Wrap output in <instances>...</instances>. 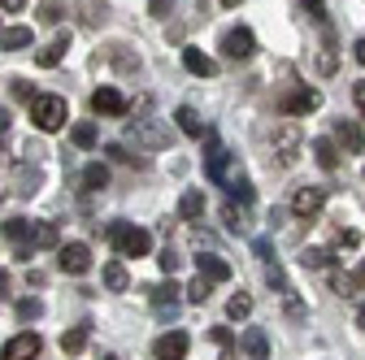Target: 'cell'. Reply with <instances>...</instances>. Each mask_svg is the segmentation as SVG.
I'll use <instances>...</instances> for the list:
<instances>
[{
  "mask_svg": "<svg viewBox=\"0 0 365 360\" xmlns=\"http://www.w3.org/2000/svg\"><path fill=\"white\" fill-rule=\"evenodd\" d=\"M205 174L213 178V183L217 187H231V183H240V169H235V157L231 152H226L222 144H217V130H209L205 134Z\"/></svg>",
  "mask_w": 365,
  "mask_h": 360,
  "instance_id": "obj_1",
  "label": "cell"
},
{
  "mask_svg": "<svg viewBox=\"0 0 365 360\" xmlns=\"http://www.w3.org/2000/svg\"><path fill=\"white\" fill-rule=\"evenodd\" d=\"M105 239H109L122 256H135V260L153 252V235L140 231V226H126V221H109V226H105Z\"/></svg>",
  "mask_w": 365,
  "mask_h": 360,
  "instance_id": "obj_2",
  "label": "cell"
},
{
  "mask_svg": "<svg viewBox=\"0 0 365 360\" xmlns=\"http://www.w3.org/2000/svg\"><path fill=\"white\" fill-rule=\"evenodd\" d=\"M66 117H70L66 96H35V100H31V122H35L43 134L61 130V126H66Z\"/></svg>",
  "mask_w": 365,
  "mask_h": 360,
  "instance_id": "obj_3",
  "label": "cell"
},
{
  "mask_svg": "<svg viewBox=\"0 0 365 360\" xmlns=\"http://www.w3.org/2000/svg\"><path fill=\"white\" fill-rule=\"evenodd\" d=\"M130 139L144 144V148H153V152H161V148H170V130L161 122H153V117H135L130 122Z\"/></svg>",
  "mask_w": 365,
  "mask_h": 360,
  "instance_id": "obj_4",
  "label": "cell"
},
{
  "mask_svg": "<svg viewBox=\"0 0 365 360\" xmlns=\"http://www.w3.org/2000/svg\"><path fill=\"white\" fill-rule=\"evenodd\" d=\"M222 53L231 57V61H248L252 53H257V35L248 31V26H231L222 35Z\"/></svg>",
  "mask_w": 365,
  "mask_h": 360,
  "instance_id": "obj_5",
  "label": "cell"
},
{
  "mask_svg": "<svg viewBox=\"0 0 365 360\" xmlns=\"http://www.w3.org/2000/svg\"><path fill=\"white\" fill-rule=\"evenodd\" d=\"M39 351H43V339L35 330H22V334H14L5 347H0V360H35Z\"/></svg>",
  "mask_w": 365,
  "mask_h": 360,
  "instance_id": "obj_6",
  "label": "cell"
},
{
  "mask_svg": "<svg viewBox=\"0 0 365 360\" xmlns=\"http://www.w3.org/2000/svg\"><path fill=\"white\" fill-rule=\"evenodd\" d=\"M322 208H327V187H296V196H292V213L296 217L313 221Z\"/></svg>",
  "mask_w": 365,
  "mask_h": 360,
  "instance_id": "obj_7",
  "label": "cell"
},
{
  "mask_svg": "<svg viewBox=\"0 0 365 360\" xmlns=\"http://www.w3.org/2000/svg\"><path fill=\"white\" fill-rule=\"evenodd\" d=\"M57 265H61V274L83 278L87 269H91V252H87V243H61V248H57Z\"/></svg>",
  "mask_w": 365,
  "mask_h": 360,
  "instance_id": "obj_8",
  "label": "cell"
},
{
  "mask_svg": "<svg viewBox=\"0 0 365 360\" xmlns=\"http://www.w3.org/2000/svg\"><path fill=\"white\" fill-rule=\"evenodd\" d=\"M130 105H126V96L118 92V87H96L91 92V113L96 117H122Z\"/></svg>",
  "mask_w": 365,
  "mask_h": 360,
  "instance_id": "obj_9",
  "label": "cell"
},
{
  "mask_svg": "<svg viewBox=\"0 0 365 360\" xmlns=\"http://www.w3.org/2000/svg\"><path fill=\"white\" fill-rule=\"evenodd\" d=\"M274 157H279V165H296L300 161V130L296 126L274 130Z\"/></svg>",
  "mask_w": 365,
  "mask_h": 360,
  "instance_id": "obj_10",
  "label": "cell"
},
{
  "mask_svg": "<svg viewBox=\"0 0 365 360\" xmlns=\"http://www.w3.org/2000/svg\"><path fill=\"white\" fill-rule=\"evenodd\" d=\"M317 105H322V92H317V87H296V92H287L279 100L283 113H313Z\"/></svg>",
  "mask_w": 365,
  "mask_h": 360,
  "instance_id": "obj_11",
  "label": "cell"
},
{
  "mask_svg": "<svg viewBox=\"0 0 365 360\" xmlns=\"http://www.w3.org/2000/svg\"><path fill=\"white\" fill-rule=\"evenodd\" d=\"M187 347H192L187 334H182V330H170V334H161V339L153 343V356H157V360H182V356H187Z\"/></svg>",
  "mask_w": 365,
  "mask_h": 360,
  "instance_id": "obj_12",
  "label": "cell"
},
{
  "mask_svg": "<svg viewBox=\"0 0 365 360\" xmlns=\"http://www.w3.org/2000/svg\"><path fill=\"white\" fill-rule=\"evenodd\" d=\"M178 291H182V287L170 278V282H161V287H148V300H153V308H157V312H170V317H174L178 304L187 300V295H178Z\"/></svg>",
  "mask_w": 365,
  "mask_h": 360,
  "instance_id": "obj_13",
  "label": "cell"
},
{
  "mask_svg": "<svg viewBox=\"0 0 365 360\" xmlns=\"http://www.w3.org/2000/svg\"><path fill=\"white\" fill-rule=\"evenodd\" d=\"M48 248H61L57 221H31V252H48Z\"/></svg>",
  "mask_w": 365,
  "mask_h": 360,
  "instance_id": "obj_14",
  "label": "cell"
},
{
  "mask_svg": "<svg viewBox=\"0 0 365 360\" xmlns=\"http://www.w3.org/2000/svg\"><path fill=\"white\" fill-rule=\"evenodd\" d=\"M174 122H178V130L182 134H192V139H205V134H209V126H205V117L192 109V105H182L178 113H174Z\"/></svg>",
  "mask_w": 365,
  "mask_h": 360,
  "instance_id": "obj_15",
  "label": "cell"
},
{
  "mask_svg": "<svg viewBox=\"0 0 365 360\" xmlns=\"http://www.w3.org/2000/svg\"><path fill=\"white\" fill-rule=\"evenodd\" d=\"M182 65H187L196 78H217V61H213V57H205L200 48H182Z\"/></svg>",
  "mask_w": 365,
  "mask_h": 360,
  "instance_id": "obj_16",
  "label": "cell"
},
{
  "mask_svg": "<svg viewBox=\"0 0 365 360\" xmlns=\"http://www.w3.org/2000/svg\"><path fill=\"white\" fill-rule=\"evenodd\" d=\"M0 48H5V53H22V48H35V39H31V26H5V31H0Z\"/></svg>",
  "mask_w": 365,
  "mask_h": 360,
  "instance_id": "obj_17",
  "label": "cell"
},
{
  "mask_svg": "<svg viewBox=\"0 0 365 360\" xmlns=\"http://www.w3.org/2000/svg\"><path fill=\"white\" fill-rule=\"evenodd\" d=\"M244 356L248 360H269V339H265L261 326H248L244 330Z\"/></svg>",
  "mask_w": 365,
  "mask_h": 360,
  "instance_id": "obj_18",
  "label": "cell"
},
{
  "mask_svg": "<svg viewBox=\"0 0 365 360\" xmlns=\"http://www.w3.org/2000/svg\"><path fill=\"white\" fill-rule=\"evenodd\" d=\"M196 274H205L209 282H226V278H231V265L209 252V256H196Z\"/></svg>",
  "mask_w": 365,
  "mask_h": 360,
  "instance_id": "obj_19",
  "label": "cell"
},
{
  "mask_svg": "<svg viewBox=\"0 0 365 360\" xmlns=\"http://www.w3.org/2000/svg\"><path fill=\"white\" fill-rule=\"evenodd\" d=\"M335 139H339L348 152H361V148H365V134H361V126H356V122H348V117H339V122H335Z\"/></svg>",
  "mask_w": 365,
  "mask_h": 360,
  "instance_id": "obj_20",
  "label": "cell"
},
{
  "mask_svg": "<svg viewBox=\"0 0 365 360\" xmlns=\"http://www.w3.org/2000/svg\"><path fill=\"white\" fill-rule=\"evenodd\" d=\"M66 48H70V35H57L53 43H43V48L35 53V61H39L43 70H53V65H57V61L66 57Z\"/></svg>",
  "mask_w": 365,
  "mask_h": 360,
  "instance_id": "obj_21",
  "label": "cell"
},
{
  "mask_svg": "<svg viewBox=\"0 0 365 360\" xmlns=\"http://www.w3.org/2000/svg\"><path fill=\"white\" fill-rule=\"evenodd\" d=\"M78 18H83V26H105V18H109V5L105 0H78Z\"/></svg>",
  "mask_w": 365,
  "mask_h": 360,
  "instance_id": "obj_22",
  "label": "cell"
},
{
  "mask_svg": "<svg viewBox=\"0 0 365 360\" xmlns=\"http://www.w3.org/2000/svg\"><path fill=\"white\" fill-rule=\"evenodd\" d=\"M309 148H313V161L322 165V169H339V148H335V139H313Z\"/></svg>",
  "mask_w": 365,
  "mask_h": 360,
  "instance_id": "obj_23",
  "label": "cell"
},
{
  "mask_svg": "<svg viewBox=\"0 0 365 360\" xmlns=\"http://www.w3.org/2000/svg\"><path fill=\"white\" fill-rule=\"evenodd\" d=\"M78 183H83V191H105V187H109V169L96 161V165H87V169L78 174Z\"/></svg>",
  "mask_w": 365,
  "mask_h": 360,
  "instance_id": "obj_24",
  "label": "cell"
},
{
  "mask_svg": "<svg viewBox=\"0 0 365 360\" xmlns=\"http://www.w3.org/2000/svg\"><path fill=\"white\" fill-rule=\"evenodd\" d=\"M205 213V191H182V200H178V217L182 221H196Z\"/></svg>",
  "mask_w": 365,
  "mask_h": 360,
  "instance_id": "obj_25",
  "label": "cell"
},
{
  "mask_svg": "<svg viewBox=\"0 0 365 360\" xmlns=\"http://www.w3.org/2000/svg\"><path fill=\"white\" fill-rule=\"evenodd\" d=\"M222 221H226V231L248 235V213H244V208H235V200H231V204H222Z\"/></svg>",
  "mask_w": 365,
  "mask_h": 360,
  "instance_id": "obj_26",
  "label": "cell"
},
{
  "mask_svg": "<svg viewBox=\"0 0 365 360\" xmlns=\"http://www.w3.org/2000/svg\"><path fill=\"white\" fill-rule=\"evenodd\" d=\"M105 287H109V291H126V287H130V274H126L122 260H109V265H105Z\"/></svg>",
  "mask_w": 365,
  "mask_h": 360,
  "instance_id": "obj_27",
  "label": "cell"
},
{
  "mask_svg": "<svg viewBox=\"0 0 365 360\" xmlns=\"http://www.w3.org/2000/svg\"><path fill=\"white\" fill-rule=\"evenodd\" d=\"M182 295H187V304H205V300L213 295V282H209L205 274H196V278H192L187 287H182Z\"/></svg>",
  "mask_w": 365,
  "mask_h": 360,
  "instance_id": "obj_28",
  "label": "cell"
},
{
  "mask_svg": "<svg viewBox=\"0 0 365 360\" xmlns=\"http://www.w3.org/2000/svg\"><path fill=\"white\" fill-rule=\"evenodd\" d=\"M87 334H91L87 326H74V330H66V334H61V351H66V356H78V351L87 347Z\"/></svg>",
  "mask_w": 365,
  "mask_h": 360,
  "instance_id": "obj_29",
  "label": "cell"
},
{
  "mask_svg": "<svg viewBox=\"0 0 365 360\" xmlns=\"http://www.w3.org/2000/svg\"><path fill=\"white\" fill-rule=\"evenodd\" d=\"M248 312H252V295H248V291H240V295L226 300V317H231V322H244Z\"/></svg>",
  "mask_w": 365,
  "mask_h": 360,
  "instance_id": "obj_30",
  "label": "cell"
},
{
  "mask_svg": "<svg viewBox=\"0 0 365 360\" xmlns=\"http://www.w3.org/2000/svg\"><path fill=\"white\" fill-rule=\"evenodd\" d=\"M66 18V0H39V22L43 26H57Z\"/></svg>",
  "mask_w": 365,
  "mask_h": 360,
  "instance_id": "obj_31",
  "label": "cell"
},
{
  "mask_svg": "<svg viewBox=\"0 0 365 360\" xmlns=\"http://www.w3.org/2000/svg\"><path fill=\"white\" fill-rule=\"evenodd\" d=\"M300 265L304 269H331V252L327 248H304L300 252Z\"/></svg>",
  "mask_w": 365,
  "mask_h": 360,
  "instance_id": "obj_32",
  "label": "cell"
},
{
  "mask_svg": "<svg viewBox=\"0 0 365 360\" xmlns=\"http://www.w3.org/2000/svg\"><path fill=\"white\" fill-rule=\"evenodd\" d=\"M70 139H74V148H96V126H91V122H78V126L70 130Z\"/></svg>",
  "mask_w": 365,
  "mask_h": 360,
  "instance_id": "obj_33",
  "label": "cell"
},
{
  "mask_svg": "<svg viewBox=\"0 0 365 360\" xmlns=\"http://www.w3.org/2000/svg\"><path fill=\"white\" fill-rule=\"evenodd\" d=\"M265 278H269V287L279 291V295L292 291V282H287V274H283V265H279V260H269V265H265Z\"/></svg>",
  "mask_w": 365,
  "mask_h": 360,
  "instance_id": "obj_34",
  "label": "cell"
},
{
  "mask_svg": "<svg viewBox=\"0 0 365 360\" xmlns=\"http://www.w3.org/2000/svg\"><path fill=\"white\" fill-rule=\"evenodd\" d=\"M331 287H335V295H356L361 278H356V274H339V269H335V274H331Z\"/></svg>",
  "mask_w": 365,
  "mask_h": 360,
  "instance_id": "obj_35",
  "label": "cell"
},
{
  "mask_svg": "<svg viewBox=\"0 0 365 360\" xmlns=\"http://www.w3.org/2000/svg\"><path fill=\"white\" fill-rule=\"evenodd\" d=\"M39 191V169H18V196H35Z\"/></svg>",
  "mask_w": 365,
  "mask_h": 360,
  "instance_id": "obj_36",
  "label": "cell"
},
{
  "mask_svg": "<svg viewBox=\"0 0 365 360\" xmlns=\"http://www.w3.org/2000/svg\"><path fill=\"white\" fill-rule=\"evenodd\" d=\"M113 61H118L122 70H140V53H130L126 43H113Z\"/></svg>",
  "mask_w": 365,
  "mask_h": 360,
  "instance_id": "obj_37",
  "label": "cell"
},
{
  "mask_svg": "<svg viewBox=\"0 0 365 360\" xmlns=\"http://www.w3.org/2000/svg\"><path fill=\"white\" fill-rule=\"evenodd\" d=\"M18 322H39V312H43V304L39 300H18Z\"/></svg>",
  "mask_w": 365,
  "mask_h": 360,
  "instance_id": "obj_38",
  "label": "cell"
},
{
  "mask_svg": "<svg viewBox=\"0 0 365 360\" xmlns=\"http://www.w3.org/2000/svg\"><path fill=\"white\" fill-rule=\"evenodd\" d=\"M105 152H109V161H122V165H144V157H130L122 144H109Z\"/></svg>",
  "mask_w": 365,
  "mask_h": 360,
  "instance_id": "obj_39",
  "label": "cell"
},
{
  "mask_svg": "<svg viewBox=\"0 0 365 360\" xmlns=\"http://www.w3.org/2000/svg\"><path fill=\"white\" fill-rule=\"evenodd\" d=\"M157 265H161V274H165V278H174V274H178V256H174L170 248H165V252L157 256Z\"/></svg>",
  "mask_w": 365,
  "mask_h": 360,
  "instance_id": "obj_40",
  "label": "cell"
},
{
  "mask_svg": "<svg viewBox=\"0 0 365 360\" xmlns=\"http://www.w3.org/2000/svg\"><path fill=\"white\" fill-rule=\"evenodd\" d=\"M231 196H235L240 204H252V183H248V178H240V183H231Z\"/></svg>",
  "mask_w": 365,
  "mask_h": 360,
  "instance_id": "obj_41",
  "label": "cell"
},
{
  "mask_svg": "<svg viewBox=\"0 0 365 360\" xmlns=\"http://www.w3.org/2000/svg\"><path fill=\"white\" fill-rule=\"evenodd\" d=\"M9 87H14V100H22V105H31V100H35V92L26 87V78H14Z\"/></svg>",
  "mask_w": 365,
  "mask_h": 360,
  "instance_id": "obj_42",
  "label": "cell"
},
{
  "mask_svg": "<svg viewBox=\"0 0 365 360\" xmlns=\"http://www.w3.org/2000/svg\"><path fill=\"white\" fill-rule=\"evenodd\" d=\"M148 14L153 18H170L174 14V0H148Z\"/></svg>",
  "mask_w": 365,
  "mask_h": 360,
  "instance_id": "obj_43",
  "label": "cell"
},
{
  "mask_svg": "<svg viewBox=\"0 0 365 360\" xmlns=\"http://www.w3.org/2000/svg\"><path fill=\"white\" fill-rule=\"evenodd\" d=\"M209 339H213L217 347H231V343H235V334L226 330V326H213V330H209Z\"/></svg>",
  "mask_w": 365,
  "mask_h": 360,
  "instance_id": "obj_44",
  "label": "cell"
},
{
  "mask_svg": "<svg viewBox=\"0 0 365 360\" xmlns=\"http://www.w3.org/2000/svg\"><path fill=\"white\" fill-rule=\"evenodd\" d=\"M317 70H322V74H335V53H331V48L317 53Z\"/></svg>",
  "mask_w": 365,
  "mask_h": 360,
  "instance_id": "obj_45",
  "label": "cell"
},
{
  "mask_svg": "<svg viewBox=\"0 0 365 360\" xmlns=\"http://www.w3.org/2000/svg\"><path fill=\"white\" fill-rule=\"evenodd\" d=\"M335 243H339V248H356L361 235H356V231H335Z\"/></svg>",
  "mask_w": 365,
  "mask_h": 360,
  "instance_id": "obj_46",
  "label": "cell"
},
{
  "mask_svg": "<svg viewBox=\"0 0 365 360\" xmlns=\"http://www.w3.org/2000/svg\"><path fill=\"white\" fill-rule=\"evenodd\" d=\"M252 252H257V256H261L265 265L274 260V248H269V239H252Z\"/></svg>",
  "mask_w": 365,
  "mask_h": 360,
  "instance_id": "obj_47",
  "label": "cell"
},
{
  "mask_svg": "<svg viewBox=\"0 0 365 360\" xmlns=\"http://www.w3.org/2000/svg\"><path fill=\"white\" fill-rule=\"evenodd\" d=\"M352 100H356V109H361V117H365V83L352 87Z\"/></svg>",
  "mask_w": 365,
  "mask_h": 360,
  "instance_id": "obj_48",
  "label": "cell"
},
{
  "mask_svg": "<svg viewBox=\"0 0 365 360\" xmlns=\"http://www.w3.org/2000/svg\"><path fill=\"white\" fill-rule=\"evenodd\" d=\"M0 9H5V14H22L26 0H0Z\"/></svg>",
  "mask_w": 365,
  "mask_h": 360,
  "instance_id": "obj_49",
  "label": "cell"
},
{
  "mask_svg": "<svg viewBox=\"0 0 365 360\" xmlns=\"http://www.w3.org/2000/svg\"><path fill=\"white\" fill-rule=\"evenodd\" d=\"M300 5H304V9H309L313 18H322V0H300Z\"/></svg>",
  "mask_w": 365,
  "mask_h": 360,
  "instance_id": "obj_50",
  "label": "cell"
},
{
  "mask_svg": "<svg viewBox=\"0 0 365 360\" xmlns=\"http://www.w3.org/2000/svg\"><path fill=\"white\" fill-rule=\"evenodd\" d=\"M9 295V269H0V300Z\"/></svg>",
  "mask_w": 365,
  "mask_h": 360,
  "instance_id": "obj_51",
  "label": "cell"
},
{
  "mask_svg": "<svg viewBox=\"0 0 365 360\" xmlns=\"http://www.w3.org/2000/svg\"><path fill=\"white\" fill-rule=\"evenodd\" d=\"M352 57H356V61L365 65V39H356V48H352Z\"/></svg>",
  "mask_w": 365,
  "mask_h": 360,
  "instance_id": "obj_52",
  "label": "cell"
},
{
  "mask_svg": "<svg viewBox=\"0 0 365 360\" xmlns=\"http://www.w3.org/2000/svg\"><path fill=\"white\" fill-rule=\"evenodd\" d=\"M5 130H9V113H5V109H0V134H5Z\"/></svg>",
  "mask_w": 365,
  "mask_h": 360,
  "instance_id": "obj_53",
  "label": "cell"
},
{
  "mask_svg": "<svg viewBox=\"0 0 365 360\" xmlns=\"http://www.w3.org/2000/svg\"><path fill=\"white\" fill-rule=\"evenodd\" d=\"M356 326H361V330H365V304H361V308H356Z\"/></svg>",
  "mask_w": 365,
  "mask_h": 360,
  "instance_id": "obj_54",
  "label": "cell"
},
{
  "mask_svg": "<svg viewBox=\"0 0 365 360\" xmlns=\"http://www.w3.org/2000/svg\"><path fill=\"white\" fill-rule=\"evenodd\" d=\"M217 360H240V356H235V351H231V347H226V351H222V356H217Z\"/></svg>",
  "mask_w": 365,
  "mask_h": 360,
  "instance_id": "obj_55",
  "label": "cell"
},
{
  "mask_svg": "<svg viewBox=\"0 0 365 360\" xmlns=\"http://www.w3.org/2000/svg\"><path fill=\"white\" fill-rule=\"evenodd\" d=\"M356 278H361V282H365V260H361V269H356Z\"/></svg>",
  "mask_w": 365,
  "mask_h": 360,
  "instance_id": "obj_56",
  "label": "cell"
},
{
  "mask_svg": "<svg viewBox=\"0 0 365 360\" xmlns=\"http://www.w3.org/2000/svg\"><path fill=\"white\" fill-rule=\"evenodd\" d=\"M222 5H226V9H235V5H240V0H222Z\"/></svg>",
  "mask_w": 365,
  "mask_h": 360,
  "instance_id": "obj_57",
  "label": "cell"
},
{
  "mask_svg": "<svg viewBox=\"0 0 365 360\" xmlns=\"http://www.w3.org/2000/svg\"><path fill=\"white\" fill-rule=\"evenodd\" d=\"M0 200H5V187H0Z\"/></svg>",
  "mask_w": 365,
  "mask_h": 360,
  "instance_id": "obj_58",
  "label": "cell"
},
{
  "mask_svg": "<svg viewBox=\"0 0 365 360\" xmlns=\"http://www.w3.org/2000/svg\"><path fill=\"white\" fill-rule=\"evenodd\" d=\"M105 360H113V356H105Z\"/></svg>",
  "mask_w": 365,
  "mask_h": 360,
  "instance_id": "obj_59",
  "label": "cell"
}]
</instances>
